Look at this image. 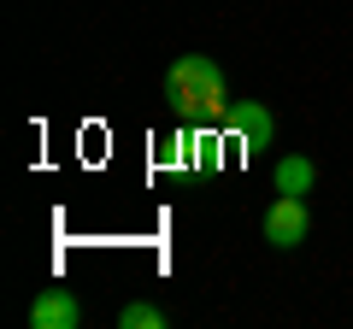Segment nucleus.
I'll return each mask as SVG.
<instances>
[{
  "label": "nucleus",
  "instance_id": "obj_1",
  "mask_svg": "<svg viewBox=\"0 0 353 329\" xmlns=\"http://www.w3.org/2000/svg\"><path fill=\"white\" fill-rule=\"evenodd\" d=\"M224 71H218L206 53H183V59L165 71V100H171V112L183 118V124H224L230 106L224 100Z\"/></svg>",
  "mask_w": 353,
  "mask_h": 329
},
{
  "label": "nucleus",
  "instance_id": "obj_4",
  "mask_svg": "<svg viewBox=\"0 0 353 329\" xmlns=\"http://www.w3.org/2000/svg\"><path fill=\"white\" fill-rule=\"evenodd\" d=\"M224 124L236 129V136L248 141V147H265V141H277V118L265 112V106H253V100H236Z\"/></svg>",
  "mask_w": 353,
  "mask_h": 329
},
{
  "label": "nucleus",
  "instance_id": "obj_2",
  "mask_svg": "<svg viewBox=\"0 0 353 329\" xmlns=\"http://www.w3.org/2000/svg\"><path fill=\"white\" fill-rule=\"evenodd\" d=\"M265 241L271 247H301L306 235H312V212H306V200L301 194H277V200L265 206Z\"/></svg>",
  "mask_w": 353,
  "mask_h": 329
},
{
  "label": "nucleus",
  "instance_id": "obj_5",
  "mask_svg": "<svg viewBox=\"0 0 353 329\" xmlns=\"http://www.w3.org/2000/svg\"><path fill=\"white\" fill-rule=\"evenodd\" d=\"M271 182H277V194H312L318 189V164L312 159H301V153H283L277 159V171H271Z\"/></svg>",
  "mask_w": 353,
  "mask_h": 329
},
{
  "label": "nucleus",
  "instance_id": "obj_6",
  "mask_svg": "<svg viewBox=\"0 0 353 329\" xmlns=\"http://www.w3.org/2000/svg\"><path fill=\"white\" fill-rule=\"evenodd\" d=\"M118 329H165V312L148 300H130L124 312H118Z\"/></svg>",
  "mask_w": 353,
  "mask_h": 329
},
{
  "label": "nucleus",
  "instance_id": "obj_3",
  "mask_svg": "<svg viewBox=\"0 0 353 329\" xmlns=\"http://www.w3.org/2000/svg\"><path fill=\"white\" fill-rule=\"evenodd\" d=\"M30 323L36 329H83V300L65 282H53V288H41L30 300Z\"/></svg>",
  "mask_w": 353,
  "mask_h": 329
}]
</instances>
